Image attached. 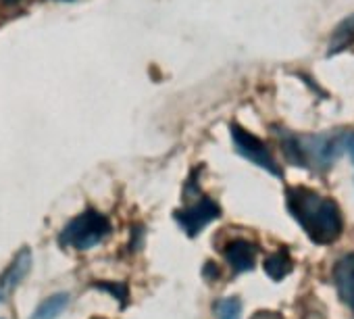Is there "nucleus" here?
Instances as JSON below:
<instances>
[{
	"label": "nucleus",
	"mask_w": 354,
	"mask_h": 319,
	"mask_svg": "<svg viewBox=\"0 0 354 319\" xmlns=\"http://www.w3.org/2000/svg\"><path fill=\"white\" fill-rule=\"evenodd\" d=\"M30 267H32V253H30V248H24L11 263L7 273L0 277V302L19 286V282L28 275Z\"/></svg>",
	"instance_id": "39448f33"
},
{
	"label": "nucleus",
	"mask_w": 354,
	"mask_h": 319,
	"mask_svg": "<svg viewBox=\"0 0 354 319\" xmlns=\"http://www.w3.org/2000/svg\"><path fill=\"white\" fill-rule=\"evenodd\" d=\"M109 234H111L109 219L102 213L88 209L63 228L59 240L63 246H71L75 250H86V248H92L98 242H102Z\"/></svg>",
	"instance_id": "f03ea898"
},
{
	"label": "nucleus",
	"mask_w": 354,
	"mask_h": 319,
	"mask_svg": "<svg viewBox=\"0 0 354 319\" xmlns=\"http://www.w3.org/2000/svg\"><path fill=\"white\" fill-rule=\"evenodd\" d=\"M242 317V302L240 298H223L217 302V319H240Z\"/></svg>",
	"instance_id": "9d476101"
},
{
	"label": "nucleus",
	"mask_w": 354,
	"mask_h": 319,
	"mask_svg": "<svg viewBox=\"0 0 354 319\" xmlns=\"http://www.w3.org/2000/svg\"><path fill=\"white\" fill-rule=\"evenodd\" d=\"M3 3H19V0H3Z\"/></svg>",
	"instance_id": "f8f14e48"
},
{
	"label": "nucleus",
	"mask_w": 354,
	"mask_h": 319,
	"mask_svg": "<svg viewBox=\"0 0 354 319\" xmlns=\"http://www.w3.org/2000/svg\"><path fill=\"white\" fill-rule=\"evenodd\" d=\"M232 138H234L236 150H238L244 158H248L250 163L263 167L265 172H269V174L281 178L279 165L275 163V158H273L271 150L267 148V144H265L261 138H257L254 134L246 131L244 127H240V125H236V123L232 125Z\"/></svg>",
	"instance_id": "7ed1b4c3"
},
{
	"label": "nucleus",
	"mask_w": 354,
	"mask_h": 319,
	"mask_svg": "<svg viewBox=\"0 0 354 319\" xmlns=\"http://www.w3.org/2000/svg\"><path fill=\"white\" fill-rule=\"evenodd\" d=\"M223 255H225L227 263L232 265V269L236 273H242V271H250L254 267L257 248H254V244H250L246 240H234L223 248Z\"/></svg>",
	"instance_id": "423d86ee"
},
{
	"label": "nucleus",
	"mask_w": 354,
	"mask_h": 319,
	"mask_svg": "<svg viewBox=\"0 0 354 319\" xmlns=\"http://www.w3.org/2000/svg\"><path fill=\"white\" fill-rule=\"evenodd\" d=\"M292 259L288 255V250H277L275 255H271L265 261V271L273 277V280H281L292 271Z\"/></svg>",
	"instance_id": "1a4fd4ad"
},
{
	"label": "nucleus",
	"mask_w": 354,
	"mask_h": 319,
	"mask_svg": "<svg viewBox=\"0 0 354 319\" xmlns=\"http://www.w3.org/2000/svg\"><path fill=\"white\" fill-rule=\"evenodd\" d=\"M69 304V294H55L46 298L34 313V319H57Z\"/></svg>",
	"instance_id": "6e6552de"
},
{
	"label": "nucleus",
	"mask_w": 354,
	"mask_h": 319,
	"mask_svg": "<svg viewBox=\"0 0 354 319\" xmlns=\"http://www.w3.org/2000/svg\"><path fill=\"white\" fill-rule=\"evenodd\" d=\"M221 215V209L217 207L215 201L209 197H201L196 203H192L186 209L175 211V219L184 228L188 236H196L203 228H207L211 221H215Z\"/></svg>",
	"instance_id": "20e7f679"
},
{
	"label": "nucleus",
	"mask_w": 354,
	"mask_h": 319,
	"mask_svg": "<svg viewBox=\"0 0 354 319\" xmlns=\"http://www.w3.org/2000/svg\"><path fill=\"white\" fill-rule=\"evenodd\" d=\"M346 146H348V150H350V156H352V161H354V134L346 138Z\"/></svg>",
	"instance_id": "9b49d317"
},
{
	"label": "nucleus",
	"mask_w": 354,
	"mask_h": 319,
	"mask_svg": "<svg viewBox=\"0 0 354 319\" xmlns=\"http://www.w3.org/2000/svg\"><path fill=\"white\" fill-rule=\"evenodd\" d=\"M335 286L342 300L354 311V253L342 257L335 265Z\"/></svg>",
	"instance_id": "0eeeda50"
},
{
	"label": "nucleus",
	"mask_w": 354,
	"mask_h": 319,
	"mask_svg": "<svg viewBox=\"0 0 354 319\" xmlns=\"http://www.w3.org/2000/svg\"><path fill=\"white\" fill-rule=\"evenodd\" d=\"M288 209L306 236L317 244H329L342 234L344 224L337 205L308 188H290Z\"/></svg>",
	"instance_id": "f257e3e1"
}]
</instances>
